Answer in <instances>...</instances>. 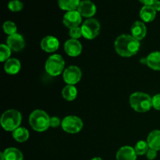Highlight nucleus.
<instances>
[{"instance_id":"obj_1","label":"nucleus","mask_w":160,"mask_h":160,"mask_svg":"<svg viewBox=\"0 0 160 160\" xmlns=\"http://www.w3.org/2000/svg\"><path fill=\"white\" fill-rule=\"evenodd\" d=\"M115 49L123 57H131L135 55L140 48V42L132 35L122 34L115 41Z\"/></svg>"},{"instance_id":"obj_2","label":"nucleus","mask_w":160,"mask_h":160,"mask_svg":"<svg viewBox=\"0 0 160 160\" xmlns=\"http://www.w3.org/2000/svg\"><path fill=\"white\" fill-rule=\"evenodd\" d=\"M130 105L138 112H148L152 107V98L144 92H135L130 96Z\"/></svg>"},{"instance_id":"obj_3","label":"nucleus","mask_w":160,"mask_h":160,"mask_svg":"<svg viewBox=\"0 0 160 160\" xmlns=\"http://www.w3.org/2000/svg\"><path fill=\"white\" fill-rule=\"evenodd\" d=\"M29 123L34 131L43 132L50 127V117L45 111L36 109L30 115Z\"/></svg>"},{"instance_id":"obj_4","label":"nucleus","mask_w":160,"mask_h":160,"mask_svg":"<svg viewBox=\"0 0 160 160\" xmlns=\"http://www.w3.org/2000/svg\"><path fill=\"white\" fill-rule=\"evenodd\" d=\"M1 125L6 131H14L20 128L22 121V116L19 111L9 109L2 113L1 117Z\"/></svg>"},{"instance_id":"obj_5","label":"nucleus","mask_w":160,"mask_h":160,"mask_svg":"<svg viewBox=\"0 0 160 160\" xmlns=\"http://www.w3.org/2000/svg\"><path fill=\"white\" fill-rule=\"evenodd\" d=\"M65 67L64 59L60 55L55 54L49 56L45 62V70L50 76H59L63 71Z\"/></svg>"},{"instance_id":"obj_6","label":"nucleus","mask_w":160,"mask_h":160,"mask_svg":"<svg viewBox=\"0 0 160 160\" xmlns=\"http://www.w3.org/2000/svg\"><path fill=\"white\" fill-rule=\"evenodd\" d=\"M83 37L92 40L96 38L100 32V23L96 19L90 18L84 21L81 26Z\"/></svg>"},{"instance_id":"obj_7","label":"nucleus","mask_w":160,"mask_h":160,"mask_svg":"<svg viewBox=\"0 0 160 160\" xmlns=\"http://www.w3.org/2000/svg\"><path fill=\"white\" fill-rule=\"evenodd\" d=\"M61 126L66 132L69 134H76L80 132L83 128V121L78 117L68 116L62 120Z\"/></svg>"},{"instance_id":"obj_8","label":"nucleus","mask_w":160,"mask_h":160,"mask_svg":"<svg viewBox=\"0 0 160 160\" xmlns=\"http://www.w3.org/2000/svg\"><path fill=\"white\" fill-rule=\"evenodd\" d=\"M81 70L79 67L77 66H70L63 71L62 78L67 84L74 85L81 81Z\"/></svg>"},{"instance_id":"obj_9","label":"nucleus","mask_w":160,"mask_h":160,"mask_svg":"<svg viewBox=\"0 0 160 160\" xmlns=\"http://www.w3.org/2000/svg\"><path fill=\"white\" fill-rule=\"evenodd\" d=\"M81 17L82 16L80 14V12L78 10L68 11L64 15L62 22H63V24L70 29L73 28H78L81 24V20H82Z\"/></svg>"},{"instance_id":"obj_10","label":"nucleus","mask_w":160,"mask_h":160,"mask_svg":"<svg viewBox=\"0 0 160 160\" xmlns=\"http://www.w3.org/2000/svg\"><path fill=\"white\" fill-rule=\"evenodd\" d=\"M6 45L14 52H20L24 48L25 41L23 36L20 34L9 35L6 40Z\"/></svg>"},{"instance_id":"obj_11","label":"nucleus","mask_w":160,"mask_h":160,"mask_svg":"<svg viewBox=\"0 0 160 160\" xmlns=\"http://www.w3.org/2000/svg\"><path fill=\"white\" fill-rule=\"evenodd\" d=\"M66 53L71 57L78 56L82 52V45L79 41L76 39H69L64 44Z\"/></svg>"},{"instance_id":"obj_12","label":"nucleus","mask_w":160,"mask_h":160,"mask_svg":"<svg viewBox=\"0 0 160 160\" xmlns=\"http://www.w3.org/2000/svg\"><path fill=\"white\" fill-rule=\"evenodd\" d=\"M77 10L80 12L82 17L90 18L93 17L96 12V6L91 1L84 0L81 2Z\"/></svg>"},{"instance_id":"obj_13","label":"nucleus","mask_w":160,"mask_h":160,"mask_svg":"<svg viewBox=\"0 0 160 160\" xmlns=\"http://www.w3.org/2000/svg\"><path fill=\"white\" fill-rule=\"evenodd\" d=\"M41 47L46 52H54L59 48V42L53 36H47L41 42Z\"/></svg>"},{"instance_id":"obj_14","label":"nucleus","mask_w":160,"mask_h":160,"mask_svg":"<svg viewBox=\"0 0 160 160\" xmlns=\"http://www.w3.org/2000/svg\"><path fill=\"white\" fill-rule=\"evenodd\" d=\"M131 35L137 40H142L147 34V28L144 22L136 21L131 26Z\"/></svg>"},{"instance_id":"obj_15","label":"nucleus","mask_w":160,"mask_h":160,"mask_svg":"<svg viewBox=\"0 0 160 160\" xmlns=\"http://www.w3.org/2000/svg\"><path fill=\"white\" fill-rule=\"evenodd\" d=\"M137 154L134 148L130 146H123L117 153V160H136Z\"/></svg>"},{"instance_id":"obj_16","label":"nucleus","mask_w":160,"mask_h":160,"mask_svg":"<svg viewBox=\"0 0 160 160\" xmlns=\"http://www.w3.org/2000/svg\"><path fill=\"white\" fill-rule=\"evenodd\" d=\"M147 142L150 148L154 149L156 151L160 150V131L155 130L152 131L148 136Z\"/></svg>"},{"instance_id":"obj_17","label":"nucleus","mask_w":160,"mask_h":160,"mask_svg":"<svg viewBox=\"0 0 160 160\" xmlns=\"http://www.w3.org/2000/svg\"><path fill=\"white\" fill-rule=\"evenodd\" d=\"M20 67H21V65H20V61L12 58V59H9L5 62L4 70L8 74L14 75L17 74L20 71Z\"/></svg>"},{"instance_id":"obj_18","label":"nucleus","mask_w":160,"mask_h":160,"mask_svg":"<svg viewBox=\"0 0 160 160\" xmlns=\"http://www.w3.org/2000/svg\"><path fill=\"white\" fill-rule=\"evenodd\" d=\"M156 16V11L152 6H144L141 9L140 17L144 22H152Z\"/></svg>"},{"instance_id":"obj_19","label":"nucleus","mask_w":160,"mask_h":160,"mask_svg":"<svg viewBox=\"0 0 160 160\" xmlns=\"http://www.w3.org/2000/svg\"><path fill=\"white\" fill-rule=\"evenodd\" d=\"M146 64L154 70H160V52H153L146 58Z\"/></svg>"},{"instance_id":"obj_20","label":"nucleus","mask_w":160,"mask_h":160,"mask_svg":"<svg viewBox=\"0 0 160 160\" xmlns=\"http://www.w3.org/2000/svg\"><path fill=\"white\" fill-rule=\"evenodd\" d=\"M81 3V0H58V4L61 9L66 11L77 10Z\"/></svg>"},{"instance_id":"obj_21","label":"nucleus","mask_w":160,"mask_h":160,"mask_svg":"<svg viewBox=\"0 0 160 160\" xmlns=\"http://www.w3.org/2000/svg\"><path fill=\"white\" fill-rule=\"evenodd\" d=\"M3 152L5 160H23V154L16 148H8Z\"/></svg>"},{"instance_id":"obj_22","label":"nucleus","mask_w":160,"mask_h":160,"mask_svg":"<svg viewBox=\"0 0 160 160\" xmlns=\"http://www.w3.org/2000/svg\"><path fill=\"white\" fill-rule=\"evenodd\" d=\"M62 95L67 101H73L77 98L78 90L73 85L67 84L62 91Z\"/></svg>"},{"instance_id":"obj_23","label":"nucleus","mask_w":160,"mask_h":160,"mask_svg":"<svg viewBox=\"0 0 160 160\" xmlns=\"http://www.w3.org/2000/svg\"><path fill=\"white\" fill-rule=\"evenodd\" d=\"M12 137L17 142H24L29 138V132L24 128H18L12 131Z\"/></svg>"},{"instance_id":"obj_24","label":"nucleus","mask_w":160,"mask_h":160,"mask_svg":"<svg viewBox=\"0 0 160 160\" xmlns=\"http://www.w3.org/2000/svg\"><path fill=\"white\" fill-rule=\"evenodd\" d=\"M148 149H149V146L148 145V142L145 141H139L134 147L137 156H142L144 154H146Z\"/></svg>"},{"instance_id":"obj_25","label":"nucleus","mask_w":160,"mask_h":160,"mask_svg":"<svg viewBox=\"0 0 160 160\" xmlns=\"http://www.w3.org/2000/svg\"><path fill=\"white\" fill-rule=\"evenodd\" d=\"M11 55V48L7 45L2 44L0 45V61L4 62L8 60Z\"/></svg>"},{"instance_id":"obj_26","label":"nucleus","mask_w":160,"mask_h":160,"mask_svg":"<svg viewBox=\"0 0 160 160\" xmlns=\"http://www.w3.org/2000/svg\"><path fill=\"white\" fill-rule=\"evenodd\" d=\"M3 31L8 35H12V34H17V28L15 23L12 21H6L3 23Z\"/></svg>"},{"instance_id":"obj_27","label":"nucleus","mask_w":160,"mask_h":160,"mask_svg":"<svg viewBox=\"0 0 160 160\" xmlns=\"http://www.w3.org/2000/svg\"><path fill=\"white\" fill-rule=\"evenodd\" d=\"M23 7V4L20 0H11L8 3V8L12 12H19Z\"/></svg>"},{"instance_id":"obj_28","label":"nucleus","mask_w":160,"mask_h":160,"mask_svg":"<svg viewBox=\"0 0 160 160\" xmlns=\"http://www.w3.org/2000/svg\"><path fill=\"white\" fill-rule=\"evenodd\" d=\"M69 34L71 37L72 39H76L78 40V38L81 37L82 35V31H81V28H73L70 29V32H69Z\"/></svg>"},{"instance_id":"obj_29","label":"nucleus","mask_w":160,"mask_h":160,"mask_svg":"<svg viewBox=\"0 0 160 160\" xmlns=\"http://www.w3.org/2000/svg\"><path fill=\"white\" fill-rule=\"evenodd\" d=\"M152 107L157 110H160V94L155 95L152 98Z\"/></svg>"},{"instance_id":"obj_30","label":"nucleus","mask_w":160,"mask_h":160,"mask_svg":"<svg viewBox=\"0 0 160 160\" xmlns=\"http://www.w3.org/2000/svg\"><path fill=\"white\" fill-rule=\"evenodd\" d=\"M60 123H61L59 117H52L50 118V127H52V128H57V127L59 126Z\"/></svg>"},{"instance_id":"obj_31","label":"nucleus","mask_w":160,"mask_h":160,"mask_svg":"<svg viewBox=\"0 0 160 160\" xmlns=\"http://www.w3.org/2000/svg\"><path fill=\"white\" fill-rule=\"evenodd\" d=\"M146 156L149 160L154 159L157 156V151L149 148V149H148V151L146 153Z\"/></svg>"},{"instance_id":"obj_32","label":"nucleus","mask_w":160,"mask_h":160,"mask_svg":"<svg viewBox=\"0 0 160 160\" xmlns=\"http://www.w3.org/2000/svg\"><path fill=\"white\" fill-rule=\"evenodd\" d=\"M144 6H153L157 0H139Z\"/></svg>"},{"instance_id":"obj_33","label":"nucleus","mask_w":160,"mask_h":160,"mask_svg":"<svg viewBox=\"0 0 160 160\" xmlns=\"http://www.w3.org/2000/svg\"><path fill=\"white\" fill-rule=\"evenodd\" d=\"M152 6L154 8L155 10L156 11H160V1L157 0V1H156V2L153 4V6Z\"/></svg>"},{"instance_id":"obj_34","label":"nucleus","mask_w":160,"mask_h":160,"mask_svg":"<svg viewBox=\"0 0 160 160\" xmlns=\"http://www.w3.org/2000/svg\"><path fill=\"white\" fill-rule=\"evenodd\" d=\"M0 158H1V159H0V160H5L4 152H1V153H0Z\"/></svg>"},{"instance_id":"obj_35","label":"nucleus","mask_w":160,"mask_h":160,"mask_svg":"<svg viewBox=\"0 0 160 160\" xmlns=\"http://www.w3.org/2000/svg\"><path fill=\"white\" fill-rule=\"evenodd\" d=\"M92 160H102V159L99 157H95V158H94V159H92Z\"/></svg>"},{"instance_id":"obj_36","label":"nucleus","mask_w":160,"mask_h":160,"mask_svg":"<svg viewBox=\"0 0 160 160\" xmlns=\"http://www.w3.org/2000/svg\"><path fill=\"white\" fill-rule=\"evenodd\" d=\"M87 1H90V0H87Z\"/></svg>"}]
</instances>
